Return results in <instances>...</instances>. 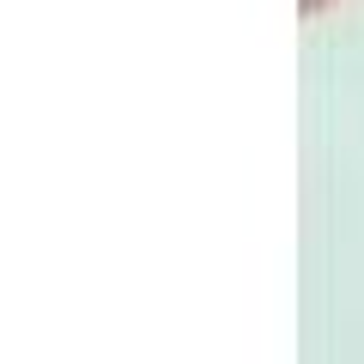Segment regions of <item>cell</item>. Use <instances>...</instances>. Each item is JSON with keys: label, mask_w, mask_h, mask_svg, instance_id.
<instances>
[{"label": "cell", "mask_w": 364, "mask_h": 364, "mask_svg": "<svg viewBox=\"0 0 364 364\" xmlns=\"http://www.w3.org/2000/svg\"><path fill=\"white\" fill-rule=\"evenodd\" d=\"M298 6L304 13H322V6H334V0H298Z\"/></svg>", "instance_id": "1"}]
</instances>
